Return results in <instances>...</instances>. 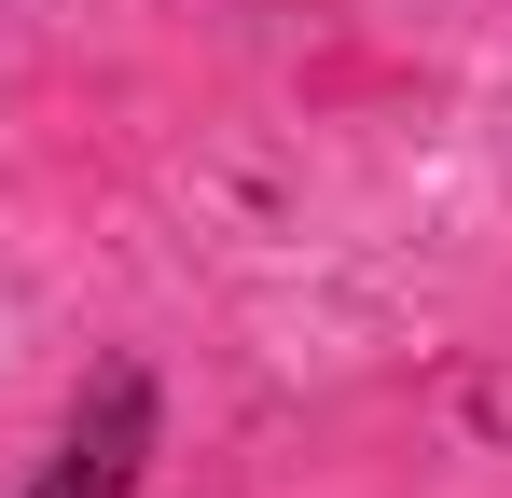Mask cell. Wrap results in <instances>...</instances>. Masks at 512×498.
Instances as JSON below:
<instances>
[{
  "label": "cell",
  "instance_id": "cell-1",
  "mask_svg": "<svg viewBox=\"0 0 512 498\" xmlns=\"http://www.w3.org/2000/svg\"><path fill=\"white\" fill-rule=\"evenodd\" d=\"M139 471H153V374H139V360H97L28 498H125Z\"/></svg>",
  "mask_w": 512,
  "mask_h": 498
}]
</instances>
